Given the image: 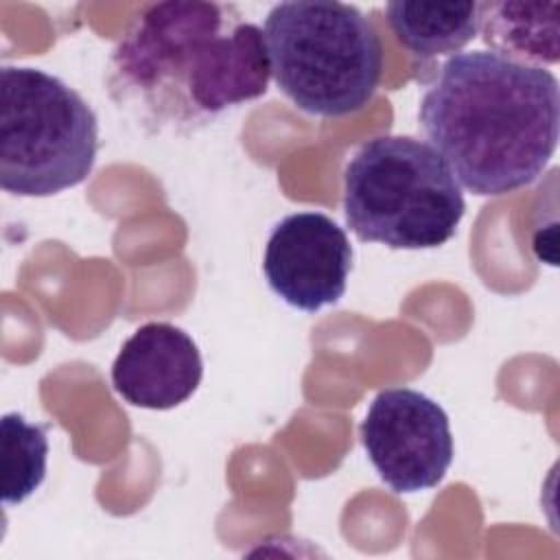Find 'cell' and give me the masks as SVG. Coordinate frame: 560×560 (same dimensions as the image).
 <instances>
[{
  "label": "cell",
  "instance_id": "cell-1",
  "mask_svg": "<svg viewBox=\"0 0 560 560\" xmlns=\"http://www.w3.org/2000/svg\"><path fill=\"white\" fill-rule=\"evenodd\" d=\"M420 125L466 190L514 192L558 147L560 85L553 72L492 50L455 52L424 90Z\"/></svg>",
  "mask_w": 560,
  "mask_h": 560
},
{
  "label": "cell",
  "instance_id": "cell-2",
  "mask_svg": "<svg viewBox=\"0 0 560 560\" xmlns=\"http://www.w3.org/2000/svg\"><path fill=\"white\" fill-rule=\"evenodd\" d=\"M262 31L234 4H147L112 55V88L158 120L195 122L267 92Z\"/></svg>",
  "mask_w": 560,
  "mask_h": 560
},
{
  "label": "cell",
  "instance_id": "cell-3",
  "mask_svg": "<svg viewBox=\"0 0 560 560\" xmlns=\"http://www.w3.org/2000/svg\"><path fill=\"white\" fill-rule=\"evenodd\" d=\"M262 37L276 85L311 116H348L381 83V37L352 4L280 2L267 13Z\"/></svg>",
  "mask_w": 560,
  "mask_h": 560
},
{
  "label": "cell",
  "instance_id": "cell-4",
  "mask_svg": "<svg viewBox=\"0 0 560 560\" xmlns=\"http://www.w3.org/2000/svg\"><path fill=\"white\" fill-rule=\"evenodd\" d=\"M466 212L462 188L424 140L376 136L343 171V214L365 243L433 249L451 241Z\"/></svg>",
  "mask_w": 560,
  "mask_h": 560
},
{
  "label": "cell",
  "instance_id": "cell-5",
  "mask_svg": "<svg viewBox=\"0 0 560 560\" xmlns=\"http://www.w3.org/2000/svg\"><path fill=\"white\" fill-rule=\"evenodd\" d=\"M98 120L77 90L39 68L0 70V186L18 197H50L94 168Z\"/></svg>",
  "mask_w": 560,
  "mask_h": 560
},
{
  "label": "cell",
  "instance_id": "cell-6",
  "mask_svg": "<svg viewBox=\"0 0 560 560\" xmlns=\"http://www.w3.org/2000/svg\"><path fill=\"white\" fill-rule=\"evenodd\" d=\"M359 435L378 477L398 494L435 488L453 462L446 411L411 387L378 392Z\"/></svg>",
  "mask_w": 560,
  "mask_h": 560
},
{
  "label": "cell",
  "instance_id": "cell-7",
  "mask_svg": "<svg viewBox=\"0 0 560 560\" xmlns=\"http://www.w3.org/2000/svg\"><path fill=\"white\" fill-rule=\"evenodd\" d=\"M350 269V241L324 212L287 214L267 238L262 258L267 284L293 308L315 313L339 302Z\"/></svg>",
  "mask_w": 560,
  "mask_h": 560
},
{
  "label": "cell",
  "instance_id": "cell-8",
  "mask_svg": "<svg viewBox=\"0 0 560 560\" xmlns=\"http://www.w3.org/2000/svg\"><path fill=\"white\" fill-rule=\"evenodd\" d=\"M203 376L192 337L175 324L149 322L120 348L112 365L116 394L142 409H173L188 400Z\"/></svg>",
  "mask_w": 560,
  "mask_h": 560
},
{
  "label": "cell",
  "instance_id": "cell-9",
  "mask_svg": "<svg viewBox=\"0 0 560 560\" xmlns=\"http://www.w3.org/2000/svg\"><path fill=\"white\" fill-rule=\"evenodd\" d=\"M558 2H481L479 31L492 52L534 68L560 59Z\"/></svg>",
  "mask_w": 560,
  "mask_h": 560
},
{
  "label": "cell",
  "instance_id": "cell-10",
  "mask_svg": "<svg viewBox=\"0 0 560 560\" xmlns=\"http://www.w3.org/2000/svg\"><path fill=\"white\" fill-rule=\"evenodd\" d=\"M394 37L418 59L455 55L479 33V2H387Z\"/></svg>",
  "mask_w": 560,
  "mask_h": 560
},
{
  "label": "cell",
  "instance_id": "cell-11",
  "mask_svg": "<svg viewBox=\"0 0 560 560\" xmlns=\"http://www.w3.org/2000/svg\"><path fill=\"white\" fill-rule=\"evenodd\" d=\"M2 501L7 505L28 499L46 477L48 438L44 424L22 413L2 416Z\"/></svg>",
  "mask_w": 560,
  "mask_h": 560
}]
</instances>
